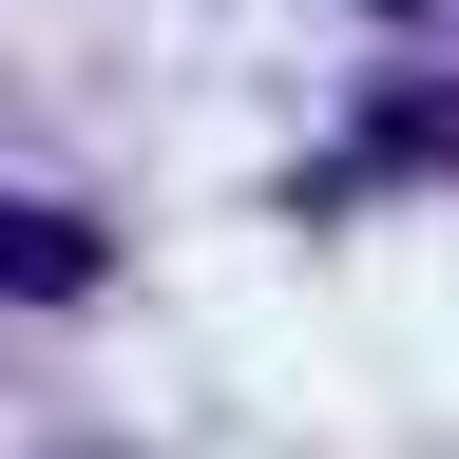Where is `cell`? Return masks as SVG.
Here are the masks:
<instances>
[{
	"label": "cell",
	"mask_w": 459,
	"mask_h": 459,
	"mask_svg": "<svg viewBox=\"0 0 459 459\" xmlns=\"http://www.w3.org/2000/svg\"><path fill=\"white\" fill-rule=\"evenodd\" d=\"M0 287H20V307H77V287H96V230L77 211H0Z\"/></svg>",
	"instance_id": "obj_1"
},
{
	"label": "cell",
	"mask_w": 459,
	"mask_h": 459,
	"mask_svg": "<svg viewBox=\"0 0 459 459\" xmlns=\"http://www.w3.org/2000/svg\"><path fill=\"white\" fill-rule=\"evenodd\" d=\"M383 20H402V0H383Z\"/></svg>",
	"instance_id": "obj_2"
}]
</instances>
